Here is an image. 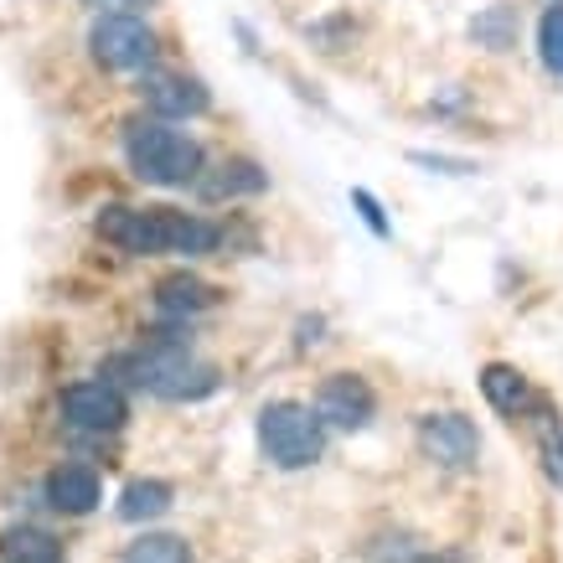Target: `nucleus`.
I'll return each mask as SVG.
<instances>
[{
    "label": "nucleus",
    "mask_w": 563,
    "mask_h": 563,
    "mask_svg": "<svg viewBox=\"0 0 563 563\" xmlns=\"http://www.w3.org/2000/svg\"><path fill=\"white\" fill-rule=\"evenodd\" d=\"M93 233L135 258H155V254L202 258L222 243L218 222L197 218V212H176V207H103L93 218Z\"/></svg>",
    "instance_id": "f257e3e1"
},
{
    "label": "nucleus",
    "mask_w": 563,
    "mask_h": 563,
    "mask_svg": "<svg viewBox=\"0 0 563 563\" xmlns=\"http://www.w3.org/2000/svg\"><path fill=\"white\" fill-rule=\"evenodd\" d=\"M140 393H155V398H172V404H191V398H207L218 388V367L202 362L191 346H181L176 336H155L145 352H130V357L114 362Z\"/></svg>",
    "instance_id": "f03ea898"
},
{
    "label": "nucleus",
    "mask_w": 563,
    "mask_h": 563,
    "mask_svg": "<svg viewBox=\"0 0 563 563\" xmlns=\"http://www.w3.org/2000/svg\"><path fill=\"white\" fill-rule=\"evenodd\" d=\"M124 161L151 187H197L202 181V145L166 120H124Z\"/></svg>",
    "instance_id": "7ed1b4c3"
},
{
    "label": "nucleus",
    "mask_w": 563,
    "mask_h": 563,
    "mask_svg": "<svg viewBox=\"0 0 563 563\" xmlns=\"http://www.w3.org/2000/svg\"><path fill=\"white\" fill-rule=\"evenodd\" d=\"M258 450L279 471H306V465H316L325 455V424L316 419V409L290 404V398L264 404V413H258Z\"/></svg>",
    "instance_id": "20e7f679"
},
{
    "label": "nucleus",
    "mask_w": 563,
    "mask_h": 563,
    "mask_svg": "<svg viewBox=\"0 0 563 563\" xmlns=\"http://www.w3.org/2000/svg\"><path fill=\"white\" fill-rule=\"evenodd\" d=\"M88 52L99 68L114 73H135L155 63V32L135 11H103L93 26H88Z\"/></svg>",
    "instance_id": "39448f33"
},
{
    "label": "nucleus",
    "mask_w": 563,
    "mask_h": 563,
    "mask_svg": "<svg viewBox=\"0 0 563 563\" xmlns=\"http://www.w3.org/2000/svg\"><path fill=\"white\" fill-rule=\"evenodd\" d=\"M57 409H63V424L84 429V434H114V429H124V419H130V404H124V393L114 388L109 377L73 383Z\"/></svg>",
    "instance_id": "423d86ee"
},
{
    "label": "nucleus",
    "mask_w": 563,
    "mask_h": 563,
    "mask_svg": "<svg viewBox=\"0 0 563 563\" xmlns=\"http://www.w3.org/2000/svg\"><path fill=\"white\" fill-rule=\"evenodd\" d=\"M419 450L440 471H471L481 461V429L465 413H424L419 419Z\"/></svg>",
    "instance_id": "0eeeda50"
},
{
    "label": "nucleus",
    "mask_w": 563,
    "mask_h": 563,
    "mask_svg": "<svg viewBox=\"0 0 563 563\" xmlns=\"http://www.w3.org/2000/svg\"><path fill=\"white\" fill-rule=\"evenodd\" d=\"M377 413V398L367 388V377L357 373H331L316 393V419L331 429H367Z\"/></svg>",
    "instance_id": "6e6552de"
},
{
    "label": "nucleus",
    "mask_w": 563,
    "mask_h": 563,
    "mask_svg": "<svg viewBox=\"0 0 563 563\" xmlns=\"http://www.w3.org/2000/svg\"><path fill=\"white\" fill-rule=\"evenodd\" d=\"M140 99L151 103L161 120H191V114H207V93L202 78H187V73H151L145 84H140Z\"/></svg>",
    "instance_id": "1a4fd4ad"
},
{
    "label": "nucleus",
    "mask_w": 563,
    "mask_h": 563,
    "mask_svg": "<svg viewBox=\"0 0 563 563\" xmlns=\"http://www.w3.org/2000/svg\"><path fill=\"white\" fill-rule=\"evenodd\" d=\"M481 393H486V404L496 413H507V419H528L538 409V393L528 388V377L507 367V362H486L481 367Z\"/></svg>",
    "instance_id": "9d476101"
},
{
    "label": "nucleus",
    "mask_w": 563,
    "mask_h": 563,
    "mask_svg": "<svg viewBox=\"0 0 563 563\" xmlns=\"http://www.w3.org/2000/svg\"><path fill=\"white\" fill-rule=\"evenodd\" d=\"M99 471L93 465H57L47 476V501L57 507V512H68V517H84L99 507Z\"/></svg>",
    "instance_id": "9b49d317"
},
{
    "label": "nucleus",
    "mask_w": 563,
    "mask_h": 563,
    "mask_svg": "<svg viewBox=\"0 0 563 563\" xmlns=\"http://www.w3.org/2000/svg\"><path fill=\"white\" fill-rule=\"evenodd\" d=\"M218 300V290L207 285V279H197V274H166L161 285H155V310L166 316V321H187V316H197V310H207Z\"/></svg>",
    "instance_id": "f8f14e48"
},
{
    "label": "nucleus",
    "mask_w": 563,
    "mask_h": 563,
    "mask_svg": "<svg viewBox=\"0 0 563 563\" xmlns=\"http://www.w3.org/2000/svg\"><path fill=\"white\" fill-rule=\"evenodd\" d=\"M197 187H202V197H207V202H222V197H243V191H264V187H269V176L258 172L254 161H222L218 172H212V176H202Z\"/></svg>",
    "instance_id": "ddd939ff"
},
{
    "label": "nucleus",
    "mask_w": 563,
    "mask_h": 563,
    "mask_svg": "<svg viewBox=\"0 0 563 563\" xmlns=\"http://www.w3.org/2000/svg\"><path fill=\"white\" fill-rule=\"evenodd\" d=\"M0 563H63V543L42 528H11L0 538Z\"/></svg>",
    "instance_id": "4468645a"
},
{
    "label": "nucleus",
    "mask_w": 563,
    "mask_h": 563,
    "mask_svg": "<svg viewBox=\"0 0 563 563\" xmlns=\"http://www.w3.org/2000/svg\"><path fill=\"white\" fill-rule=\"evenodd\" d=\"M528 419H532V434H538V455H543L548 481L563 492V419L553 413L548 398H538V409H532Z\"/></svg>",
    "instance_id": "2eb2a0df"
},
{
    "label": "nucleus",
    "mask_w": 563,
    "mask_h": 563,
    "mask_svg": "<svg viewBox=\"0 0 563 563\" xmlns=\"http://www.w3.org/2000/svg\"><path fill=\"white\" fill-rule=\"evenodd\" d=\"M176 492L166 481H130L120 496V517L124 522H151V517H166L172 512Z\"/></svg>",
    "instance_id": "dca6fc26"
},
{
    "label": "nucleus",
    "mask_w": 563,
    "mask_h": 563,
    "mask_svg": "<svg viewBox=\"0 0 563 563\" xmlns=\"http://www.w3.org/2000/svg\"><path fill=\"white\" fill-rule=\"evenodd\" d=\"M124 563H191V543L176 532H145L124 548Z\"/></svg>",
    "instance_id": "f3484780"
},
{
    "label": "nucleus",
    "mask_w": 563,
    "mask_h": 563,
    "mask_svg": "<svg viewBox=\"0 0 563 563\" xmlns=\"http://www.w3.org/2000/svg\"><path fill=\"white\" fill-rule=\"evenodd\" d=\"M471 36H476L486 52L517 47V11H512V5H486V11L471 21Z\"/></svg>",
    "instance_id": "a211bd4d"
},
{
    "label": "nucleus",
    "mask_w": 563,
    "mask_h": 563,
    "mask_svg": "<svg viewBox=\"0 0 563 563\" xmlns=\"http://www.w3.org/2000/svg\"><path fill=\"white\" fill-rule=\"evenodd\" d=\"M538 57L553 78H563V0H553L538 21Z\"/></svg>",
    "instance_id": "6ab92c4d"
},
{
    "label": "nucleus",
    "mask_w": 563,
    "mask_h": 563,
    "mask_svg": "<svg viewBox=\"0 0 563 563\" xmlns=\"http://www.w3.org/2000/svg\"><path fill=\"white\" fill-rule=\"evenodd\" d=\"M352 207H357V212H362V222L373 228L377 239H388V233H393V228H388V218H383V202H377V197H373V191H367V187H352Z\"/></svg>",
    "instance_id": "aec40b11"
},
{
    "label": "nucleus",
    "mask_w": 563,
    "mask_h": 563,
    "mask_svg": "<svg viewBox=\"0 0 563 563\" xmlns=\"http://www.w3.org/2000/svg\"><path fill=\"white\" fill-rule=\"evenodd\" d=\"M409 161H413V166H440V172H455V176L476 172V166H471V161H450V155H424V151H413Z\"/></svg>",
    "instance_id": "412c9836"
},
{
    "label": "nucleus",
    "mask_w": 563,
    "mask_h": 563,
    "mask_svg": "<svg viewBox=\"0 0 563 563\" xmlns=\"http://www.w3.org/2000/svg\"><path fill=\"white\" fill-rule=\"evenodd\" d=\"M88 5H99L103 11V5H145V0H88Z\"/></svg>",
    "instance_id": "4be33fe9"
}]
</instances>
